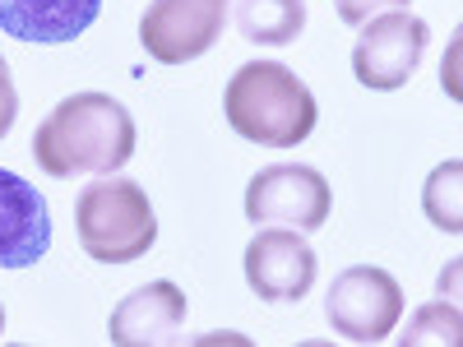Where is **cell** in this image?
<instances>
[{"instance_id": "obj_10", "label": "cell", "mask_w": 463, "mask_h": 347, "mask_svg": "<svg viewBox=\"0 0 463 347\" xmlns=\"http://www.w3.org/2000/svg\"><path fill=\"white\" fill-rule=\"evenodd\" d=\"M185 324V292L167 278L135 287L107 320V338L116 347H163L176 342Z\"/></svg>"}, {"instance_id": "obj_1", "label": "cell", "mask_w": 463, "mask_h": 347, "mask_svg": "<svg viewBox=\"0 0 463 347\" xmlns=\"http://www.w3.org/2000/svg\"><path fill=\"white\" fill-rule=\"evenodd\" d=\"M33 158L47 176H116L135 158V116L107 93L61 98L33 130Z\"/></svg>"}, {"instance_id": "obj_9", "label": "cell", "mask_w": 463, "mask_h": 347, "mask_svg": "<svg viewBox=\"0 0 463 347\" xmlns=\"http://www.w3.org/2000/svg\"><path fill=\"white\" fill-rule=\"evenodd\" d=\"M52 250V213L19 172L0 167V268H28Z\"/></svg>"}, {"instance_id": "obj_13", "label": "cell", "mask_w": 463, "mask_h": 347, "mask_svg": "<svg viewBox=\"0 0 463 347\" xmlns=\"http://www.w3.org/2000/svg\"><path fill=\"white\" fill-rule=\"evenodd\" d=\"M458 176H463L458 158L440 163V167L431 172V181H427V195H421L431 222H436L440 231H449V237H458V227H463V222H458Z\"/></svg>"}, {"instance_id": "obj_11", "label": "cell", "mask_w": 463, "mask_h": 347, "mask_svg": "<svg viewBox=\"0 0 463 347\" xmlns=\"http://www.w3.org/2000/svg\"><path fill=\"white\" fill-rule=\"evenodd\" d=\"M102 14V0H0V33L19 42H74Z\"/></svg>"}, {"instance_id": "obj_8", "label": "cell", "mask_w": 463, "mask_h": 347, "mask_svg": "<svg viewBox=\"0 0 463 347\" xmlns=\"http://www.w3.org/2000/svg\"><path fill=\"white\" fill-rule=\"evenodd\" d=\"M316 274H320V259L292 227H264L246 246V283L260 301H274V305L301 301L316 287Z\"/></svg>"}, {"instance_id": "obj_16", "label": "cell", "mask_w": 463, "mask_h": 347, "mask_svg": "<svg viewBox=\"0 0 463 347\" xmlns=\"http://www.w3.org/2000/svg\"><path fill=\"white\" fill-rule=\"evenodd\" d=\"M14 116H19V93H14V80H10V65L0 61V139L10 135Z\"/></svg>"}, {"instance_id": "obj_14", "label": "cell", "mask_w": 463, "mask_h": 347, "mask_svg": "<svg viewBox=\"0 0 463 347\" xmlns=\"http://www.w3.org/2000/svg\"><path fill=\"white\" fill-rule=\"evenodd\" d=\"M463 338V320H458V305H445V301H431L421 305V311L412 315L408 333H399L403 347H417V342H458Z\"/></svg>"}, {"instance_id": "obj_17", "label": "cell", "mask_w": 463, "mask_h": 347, "mask_svg": "<svg viewBox=\"0 0 463 347\" xmlns=\"http://www.w3.org/2000/svg\"><path fill=\"white\" fill-rule=\"evenodd\" d=\"M0 333H5V305H0Z\"/></svg>"}, {"instance_id": "obj_2", "label": "cell", "mask_w": 463, "mask_h": 347, "mask_svg": "<svg viewBox=\"0 0 463 347\" xmlns=\"http://www.w3.org/2000/svg\"><path fill=\"white\" fill-rule=\"evenodd\" d=\"M222 111L241 139L264 148H297L320 121L316 93L279 61H246L222 89Z\"/></svg>"}, {"instance_id": "obj_3", "label": "cell", "mask_w": 463, "mask_h": 347, "mask_svg": "<svg viewBox=\"0 0 463 347\" xmlns=\"http://www.w3.org/2000/svg\"><path fill=\"white\" fill-rule=\"evenodd\" d=\"M74 231L89 259L98 264H130L144 259L158 241V218L144 195V185L126 176H102L80 190L74 200Z\"/></svg>"}, {"instance_id": "obj_5", "label": "cell", "mask_w": 463, "mask_h": 347, "mask_svg": "<svg viewBox=\"0 0 463 347\" xmlns=\"http://www.w3.org/2000/svg\"><path fill=\"white\" fill-rule=\"evenodd\" d=\"M427 42H431V28L412 10H384L362 23L357 52H353V74L375 93H394L417 74L421 56H427Z\"/></svg>"}, {"instance_id": "obj_15", "label": "cell", "mask_w": 463, "mask_h": 347, "mask_svg": "<svg viewBox=\"0 0 463 347\" xmlns=\"http://www.w3.org/2000/svg\"><path fill=\"white\" fill-rule=\"evenodd\" d=\"M334 10H338L343 23L362 28L366 19H375V14H384V10H408V0H334Z\"/></svg>"}, {"instance_id": "obj_7", "label": "cell", "mask_w": 463, "mask_h": 347, "mask_svg": "<svg viewBox=\"0 0 463 347\" xmlns=\"http://www.w3.org/2000/svg\"><path fill=\"white\" fill-rule=\"evenodd\" d=\"M227 23V0H153L139 19V42L158 65L200 61Z\"/></svg>"}, {"instance_id": "obj_4", "label": "cell", "mask_w": 463, "mask_h": 347, "mask_svg": "<svg viewBox=\"0 0 463 347\" xmlns=\"http://www.w3.org/2000/svg\"><path fill=\"white\" fill-rule=\"evenodd\" d=\"M399 315H403V287L394 274H384L375 264L343 268L325 296V320L347 342H384L399 329Z\"/></svg>"}, {"instance_id": "obj_6", "label": "cell", "mask_w": 463, "mask_h": 347, "mask_svg": "<svg viewBox=\"0 0 463 347\" xmlns=\"http://www.w3.org/2000/svg\"><path fill=\"white\" fill-rule=\"evenodd\" d=\"M329 185L316 167L306 163H279L250 176L246 185V218L250 222H274L292 231H316L329 222Z\"/></svg>"}, {"instance_id": "obj_12", "label": "cell", "mask_w": 463, "mask_h": 347, "mask_svg": "<svg viewBox=\"0 0 463 347\" xmlns=\"http://www.w3.org/2000/svg\"><path fill=\"white\" fill-rule=\"evenodd\" d=\"M237 28L255 47H288L306 28V0H237Z\"/></svg>"}]
</instances>
